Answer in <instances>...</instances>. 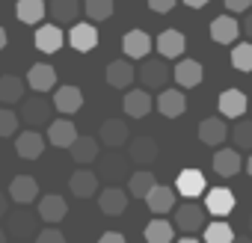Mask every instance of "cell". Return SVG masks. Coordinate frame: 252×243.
Listing matches in <instances>:
<instances>
[{"label":"cell","mask_w":252,"mask_h":243,"mask_svg":"<svg viewBox=\"0 0 252 243\" xmlns=\"http://www.w3.org/2000/svg\"><path fill=\"white\" fill-rule=\"evenodd\" d=\"M104 172L119 175V172H122V160H104Z\"/></svg>","instance_id":"cell-45"},{"label":"cell","mask_w":252,"mask_h":243,"mask_svg":"<svg viewBox=\"0 0 252 243\" xmlns=\"http://www.w3.org/2000/svg\"><path fill=\"white\" fill-rule=\"evenodd\" d=\"M15 15H18L21 24H42L45 15H48V3L45 0H18Z\"/></svg>","instance_id":"cell-29"},{"label":"cell","mask_w":252,"mask_h":243,"mask_svg":"<svg viewBox=\"0 0 252 243\" xmlns=\"http://www.w3.org/2000/svg\"><path fill=\"white\" fill-rule=\"evenodd\" d=\"M65 213H68V205H65L63 196L51 193V196H42L39 199V219H45V222L54 225V222H63Z\"/></svg>","instance_id":"cell-25"},{"label":"cell","mask_w":252,"mask_h":243,"mask_svg":"<svg viewBox=\"0 0 252 243\" xmlns=\"http://www.w3.org/2000/svg\"><path fill=\"white\" fill-rule=\"evenodd\" d=\"M228 12H249V3L252 0H222Z\"/></svg>","instance_id":"cell-43"},{"label":"cell","mask_w":252,"mask_h":243,"mask_svg":"<svg viewBox=\"0 0 252 243\" xmlns=\"http://www.w3.org/2000/svg\"><path fill=\"white\" fill-rule=\"evenodd\" d=\"M54 107H57L63 116H71V113H77V110L83 107V92H80L77 86L65 83V86L54 89Z\"/></svg>","instance_id":"cell-21"},{"label":"cell","mask_w":252,"mask_h":243,"mask_svg":"<svg viewBox=\"0 0 252 243\" xmlns=\"http://www.w3.org/2000/svg\"><path fill=\"white\" fill-rule=\"evenodd\" d=\"M228 134L231 131L225 125V119H220V116H208V119H202V125H199V140L205 146H222Z\"/></svg>","instance_id":"cell-16"},{"label":"cell","mask_w":252,"mask_h":243,"mask_svg":"<svg viewBox=\"0 0 252 243\" xmlns=\"http://www.w3.org/2000/svg\"><path fill=\"white\" fill-rule=\"evenodd\" d=\"M172 77L178 80L181 89H193L205 80V68L199 60H178V65L172 68Z\"/></svg>","instance_id":"cell-15"},{"label":"cell","mask_w":252,"mask_h":243,"mask_svg":"<svg viewBox=\"0 0 252 243\" xmlns=\"http://www.w3.org/2000/svg\"><path fill=\"white\" fill-rule=\"evenodd\" d=\"M15 152H18V157H24V160H36V157H42V152H45V137H42L36 128H27V131H21V134L15 137Z\"/></svg>","instance_id":"cell-11"},{"label":"cell","mask_w":252,"mask_h":243,"mask_svg":"<svg viewBox=\"0 0 252 243\" xmlns=\"http://www.w3.org/2000/svg\"><path fill=\"white\" fill-rule=\"evenodd\" d=\"M27 86H30L33 92H39V95L57 89V68H54L51 62H36V65H30V68H27Z\"/></svg>","instance_id":"cell-6"},{"label":"cell","mask_w":252,"mask_h":243,"mask_svg":"<svg viewBox=\"0 0 252 243\" xmlns=\"http://www.w3.org/2000/svg\"><path fill=\"white\" fill-rule=\"evenodd\" d=\"M243 169V160H240V152L237 149H220L214 154V172L220 178H231Z\"/></svg>","instance_id":"cell-23"},{"label":"cell","mask_w":252,"mask_h":243,"mask_svg":"<svg viewBox=\"0 0 252 243\" xmlns=\"http://www.w3.org/2000/svg\"><path fill=\"white\" fill-rule=\"evenodd\" d=\"M137 77L143 80L146 89H166V83H169V77H172V68L166 65L163 57H160V60L146 57L143 65H140V71H137Z\"/></svg>","instance_id":"cell-1"},{"label":"cell","mask_w":252,"mask_h":243,"mask_svg":"<svg viewBox=\"0 0 252 243\" xmlns=\"http://www.w3.org/2000/svg\"><path fill=\"white\" fill-rule=\"evenodd\" d=\"M237 36H240V24L234 15H217L211 21V39L217 45H234Z\"/></svg>","instance_id":"cell-13"},{"label":"cell","mask_w":252,"mask_h":243,"mask_svg":"<svg viewBox=\"0 0 252 243\" xmlns=\"http://www.w3.org/2000/svg\"><path fill=\"white\" fill-rule=\"evenodd\" d=\"M36 213L30 211H15L12 216H6V234H12L15 240H27L36 234Z\"/></svg>","instance_id":"cell-19"},{"label":"cell","mask_w":252,"mask_h":243,"mask_svg":"<svg viewBox=\"0 0 252 243\" xmlns=\"http://www.w3.org/2000/svg\"><path fill=\"white\" fill-rule=\"evenodd\" d=\"M98 243H128V240H125V234H119V231H104L98 237Z\"/></svg>","instance_id":"cell-44"},{"label":"cell","mask_w":252,"mask_h":243,"mask_svg":"<svg viewBox=\"0 0 252 243\" xmlns=\"http://www.w3.org/2000/svg\"><path fill=\"white\" fill-rule=\"evenodd\" d=\"M178 243H202V240H196V237H190V234H187V237H181Z\"/></svg>","instance_id":"cell-50"},{"label":"cell","mask_w":252,"mask_h":243,"mask_svg":"<svg viewBox=\"0 0 252 243\" xmlns=\"http://www.w3.org/2000/svg\"><path fill=\"white\" fill-rule=\"evenodd\" d=\"M21 116L12 113L9 107H0V137H18Z\"/></svg>","instance_id":"cell-40"},{"label":"cell","mask_w":252,"mask_h":243,"mask_svg":"<svg viewBox=\"0 0 252 243\" xmlns=\"http://www.w3.org/2000/svg\"><path fill=\"white\" fill-rule=\"evenodd\" d=\"M172 234H175V225L169 219H152L143 231L146 243H172Z\"/></svg>","instance_id":"cell-35"},{"label":"cell","mask_w":252,"mask_h":243,"mask_svg":"<svg viewBox=\"0 0 252 243\" xmlns=\"http://www.w3.org/2000/svg\"><path fill=\"white\" fill-rule=\"evenodd\" d=\"M134 77H137V68L131 65V60H113V62L104 68V80H107V86H113V89H128V86L134 83Z\"/></svg>","instance_id":"cell-8"},{"label":"cell","mask_w":252,"mask_h":243,"mask_svg":"<svg viewBox=\"0 0 252 243\" xmlns=\"http://www.w3.org/2000/svg\"><path fill=\"white\" fill-rule=\"evenodd\" d=\"M217 107H220L222 119H240V116L246 113L249 101H246V95H243L240 89H225V92H220Z\"/></svg>","instance_id":"cell-22"},{"label":"cell","mask_w":252,"mask_h":243,"mask_svg":"<svg viewBox=\"0 0 252 243\" xmlns=\"http://www.w3.org/2000/svg\"><path fill=\"white\" fill-rule=\"evenodd\" d=\"M234 205H237V199H234V193L228 187H211L205 193V208L214 216H228L234 211Z\"/></svg>","instance_id":"cell-9"},{"label":"cell","mask_w":252,"mask_h":243,"mask_svg":"<svg viewBox=\"0 0 252 243\" xmlns=\"http://www.w3.org/2000/svg\"><path fill=\"white\" fill-rule=\"evenodd\" d=\"M175 190H178V196H184L187 202H193L202 193H208V181H205V175L199 169H181L178 178H175Z\"/></svg>","instance_id":"cell-4"},{"label":"cell","mask_w":252,"mask_h":243,"mask_svg":"<svg viewBox=\"0 0 252 243\" xmlns=\"http://www.w3.org/2000/svg\"><path fill=\"white\" fill-rule=\"evenodd\" d=\"M237 234L231 231V225L225 219H217V222H208L205 225V243H231Z\"/></svg>","instance_id":"cell-36"},{"label":"cell","mask_w":252,"mask_h":243,"mask_svg":"<svg viewBox=\"0 0 252 243\" xmlns=\"http://www.w3.org/2000/svg\"><path fill=\"white\" fill-rule=\"evenodd\" d=\"M6 211H9V196H6V193H0V219L6 216Z\"/></svg>","instance_id":"cell-46"},{"label":"cell","mask_w":252,"mask_h":243,"mask_svg":"<svg viewBox=\"0 0 252 243\" xmlns=\"http://www.w3.org/2000/svg\"><path fill=\"white\" fill-rule=\"evenodd\" d=\"M98 140L107 146V149H119L131 140V128H128V122H122V119H107L104 125H101V134Z\"/></svg>","instance_id":"cell-12"},{"label":"cell","mask_w":252,"mask_h":243,"mask_svg":"<svg viewBox=\"0 0 252 243\" xmlns=\"http://www.w3.org/2000/svg\"><path fill=\"white\" fill-rule=\"evenodd\" d=\"M205 219H208V208H205V205H196V202H184V205H178V213H175V225H178V231L193 234V231H199V228L205 225Z\"/></svg>","instance_id":"cell-2"},{"label":"cell","mask_w":252,"mask_h":243,"mask_svg":"<svg viewBox=\"0 0 252 243\" xmlns=\"http://www.w3.org/2000/svg\"><path fill=\"white\" fill-rule=\"evenodd\" d=\"M3 48H6V30L0 27V51H3Z\"/></svg>","instance_id":"cell-49"},{"label":"cell","mask_w":252,"mask_h":243,"mask_svg":"<svg viewBox=\"0 0 252 243\" xmlns=\"http://www.w3.org/2000/svg\"><path fill=\"white\" fill-rule=\"evenodd\" d=\"M68 152H71L74 163L86 166V163H95V160H98L101 146H98V140H95V137H77V140H74V146H71Z\"/></svg>","instance_id":"cell-30"},{"label":"cell","mask_w":252,"mask_h":243,"mask_svg":"<svg viewBox=\"0 0 252 243\" xmlns=\"http://www.w3.org/2000/svg\"><path fill=\"white\" fill-rule=\"evenodd\" d=\"M231 65L237 71H252V42H237L234 51H231Z\"/></svg>","instance_id":"cell-38"},{"label":"cell","mask_w":252,"mask_h":243,"mask_svg":"<svg viewBox=\"0 0 252 243\" xmlns=\"http://www.w3.org/2000/svg\"><path fill=\"white\" fill-rule=\"evenodd\" d=\"M18 116H21L24 125H30V128L51 125V101H45V98H24Z\"/></svg>","instance_id":"cell-3"},{"label":"cell","mask_w":252,"mask_h":243,"mask_svg":"<svg viewBox=\"0 0 252 243\" xmlns=\"http://www.w3.org/2000/svg\"><path fill=\"white\" fill-rule=\"evenodd\" d=\"M77 140V128L71 119H57L48 125V143L57 146V149H71Z\"/></svg>","instance_id":"cell-17"},{"label":"cell","mask_w":252,"mask_h":243,"mask_svg":"<svg viewBox=\"0 0 252 243\" xmlns=\"http://www.w3.org/2000/svg\"><path fill=\"white\" fill-rule=\"evenodd\" d=\"M0 243H6V228H0Z\"/></svg>","instance_id":"cell-53"},{"label":"cell","mask_w":252,"mask_h":243,"mask_svg":"<svg viewBox=\"0 0 252 243\" xmlns=\"http://www.w3.org/2000/svg\"><path fill=\"white\" fill-rule=\"evenodd\" d=\"M240 30H246V36H249V42H252V12H246V21L240 24Z\"/></svg>","instance_id":"cell-47"},{"label":"cell","mask_w":252,"mask_h":243,"mask_svg":"<svg viewBox=\"0 0 252 243\" xmlns=\"http://www.w3.org/2000/svg\"><path fill=\"white\" fill-rule=\"evenodd\" d=\"M83 12L86 18L95 24V21H107L113 15V0H86L83 3Z\"/></svg>","instance_id":"cell-37"},{"label":"cell","mask_w":252,"mask_h":243,"mask_svg":"<svg viewBox=\"0 0 252 243\" xmlns=\"http://www.w3.org/2000/svg\"><path fill=\"white\" fill-rule=\"evenodd\" d=\"M33 45H36V51H42V54H57L63 45H65V33H63V27L60 24H42L36 33H33Z\"/></svg>","instance_id":"cell-5"},{"label":"cell","mask_w":252,"mask_h":243,"mask_svg":"<svg viewBox=\"0 0 252 243\" xmlns=\"http://www.w3.org/2000/svg\"><path fill=\"white\" fill-rule=\"evenodd\" d=\"M36 243H65V234L60 228H42L36 234Z\"/></svg>","instance_id":"cell-41"},{"label":"cell","mask_w":252,"mask_h":243,"mask_svg":"<svg viewBox=\"0 0 252 243\" xmlns=\"http://www.w3.org/2000/svg\"><path fill=\"white\" fill-rule=\"evenodd\" d=\"M155 45H158V54H160L163 60H178V57L187 51V36H184L181 30H163Z\"/></svg>","instance_id":"cell-14"},{"label":"cell","mask_w":252,"mask_h":243,"mask_svg":"<svg viewBox=\"0 0 252 243\" xmlns=\"http://www.w3.org/2000/svg\"><path fill=\"white\" fill-rule=\"evenodd\" d=\"M184 3H187L190 9H205V6L211 3V0H184Z\"/></svg>","instance_id":"cell-48"},{"label":"cell","mask_w":252,"mask_h":243,"mask_svg":"<svg viewBox=\"0 0 252 243\" xmlns=\"http://www.w3.org/2000/svg\"><path fill=\"white\" fill-rule=\"evenodd\" d=\"M172 6H175V0H149V9H152V12H158V15L172 12Z\"/></svg>","instance_id":"cell-42"},{"label":"cell","mask_w":252,"mask_h":243,"mask_svg":"<svg viewBox=\"0 0 252 243\" xmlns=\"http://www.w3.org/2000/svg\"><path fill=\"white\" fill-rule=\"evenodd\" d=\"M249 234H252V216H249Z\"/></svg>","instance_id":"cell-54"},{"label":"cell","mask_w":252,"mask_h":243,"mask_svg":"<svg viewBox=\"0 0 252 243\" xmlns=\"http://www.w3.org/2000/svg\"><path fill=\"white\" fill-rule=\"evenodd\" d=\"M155 187H158V181H155V172H149V169L134 172L131 181H128V193H131L134 199H146Z\"/></svg>","instance_id":"cell-34"},{"label":"cell","mask_w":252,"mask_h":243,"mask_svg":"<svg viewBox=\"0 0 252 243\" xmlns=\"http://www.w3.org/2000/svg\"><path fill=\"white\" fill-rule=\"evenodd\" d=\"M24 101V80L15 74L0 77V104H18Z\"/></svg>","instance_id":"cell-33"},{"label":"cell","mask_w":252,"mask_h":243,"mask_svg":"<svg viewBox=\"0 0 252 243\" xmlns=\"http://www.w3.org/2000/svg\"><path fill=\"white\" fill-rule=\"evenodd\" d=\"M231 243H252V240H249V234H246V237H234Z\"/></svg>","instance_id":"cell-52"},{"label":"cell","mask_w":252,"mask_h":243,"mask_svg":"<svg viewBox=\"0 0 252 243\" xmlns=\"http://www.w3.org/2000/svg\"><path fill=\"white\" fill-rule=\"evenodd\" d=\"M231 140L240 152H252V122H237V125L231 128Z\"/></svg>","instance_id":"cell-39"},{"label":"cell","mask_w":252,"mask_h":243,"mask_svg":"<svg viewBox=\"0 0 252 243\" xmlns=\"http://www.w3.org/2000/svg\"><path fill=\"white\" fill-rule=\"evenodd\" d=\"M146 205H149V211H152V213H169V211L175 208V190H172V187L158 184V187L146 196Z\"/></svg>","instance_id":"cell-32"},{"label":"cell","mask_w":252,"mask_h":243,"mask_svg":"<svg viewBox=\"0 0 252 243\" xmlns=\"http://www.w3.org/2000/svg\"><path fill=\"white\" fill-rule=\"evenodd\" d=\"M68 45H71L74 51H80V54L95 51V45H98V27H95L92 21H77V24L68 30Z\"/></svg>","instance_id":"cell-7"},{"label":"cell","mask_w":252,"mask_h":243,"mask_svg":"<svg viewBox=\"0 0 252 243\" xmlns=\"http://www.w3.org/2000/svg\"><path fill=\"white\" fill-rule=\"evenodd\" d=\"M36 193H39V184H36L33 175H15L12 184H9V196H12V202H18V205L36 202Z\"/></svg>","instance_id":"cell-28"},{"label":"cell","mask_w":252,"mask_h":243,"mask_svg":"<svg viewBox=\"0 0 252 243\" xmlns=\"http://www.w3.org/2000/svg\"><path fill=\"white\" fill-rule=\"evenodd\" d=\"M158 154H160V149H158V143H155L152 137H137V140L131 143V160H134V163H140V166L155 163V160H158Z\"/></svg>","instance_id":"cell-31"},{"label":"cell","mask_w":252,"mask_h":243,"mask_svg":"<svg viewBox=\"0 0 252 243\" xmlns=\"http://www.w3.org/2000/svg\"><path fill=\"white\" fill-rule=\"evenodd\" d=\"M152 51V36L146 30H131L122 36V54L128 60H146Z\"/></svg>","instance_id":"cell-10"},{"label":"cell","mask_w":252,"mask_h":243,"mask_svg":"<svg viewBox=\"0 0 252 243\" xmlns=\"http://www.w3.org/2000/svg\"><path fill=\"white\" fill-rule=\"evenodd\" d=\"M243 166H246V172H249V178H252V154L246 157V163H243Z\"/></svg>","instance_id":"cell-51"},{"label":"cell","mask_w":252,"mask_h":243,"mask_svg":"<svg viewBox=\"0 0 252 243\" xmlns=\"http://www.w3.org/2000/svg\"><path fill=\"white\" fill-rule=\"evenodd\" d=\"M98 208L107 216H119V213H125V208H128V193L119 190V187H107V190L98 193Z\"/></svg>","instance_id":"cell-26"},{"label":"cell","mask_w":252,"mask_h":243,"mask_svg":"<svg viewBox=\"0 0 252 243\" xmlns=\"http://www.w3.org/2000/svg\"><path fill=\"white\" fill-rule=\"evenodd\" d=\"M158 110H160V116H166V119H178V116H184V110H187V95H184L181 89H160V95H158Z\"/></svg>","instance_id":"cell-18"},{"label":"cell","mask_w":252,"mask_h":243,"mask_svg":"<svg viewBox=\"0 0 252 243\" xmlns=\"http://www.w3.org/2000/svg\"><path fill=\"white\" fill-rule=\"evenodd\" d=\"M68 190L77 196V199H92L98 193V175L92 169H77L71 178H68Z\"/></svg>","instance_id":"cell-24"},{"label":"cell","mask_w":252,"mask_h":243,"mask_svg":"<svg viewBox=\"0 0 252 243\" xmlns=\"http://www.w3.org/2000/svg\"><path fill=\"white\" fill-rule=\"evenodd\" d=\"M122 107H125V113H128L131 119H146V116L152 113V107H155V101H152V95H149V89H131L128 95H125V101H122Z\"/></svg>","instance_id":"cell-20"},{"label":"cell","mask_w":252,"mask_h":243,"mask_svg":"<svg viewBox=\"0 0 252 243\" xmlns=\"http://www.w3.org/2000/svg\"><path fill=\"white\" fill-rule=\"evenodd\" d=\"M48 15H51L54 24H77L80 0H51V3H48Z\"/></svg>","instance_id":"cell-27"}]
</instances>
